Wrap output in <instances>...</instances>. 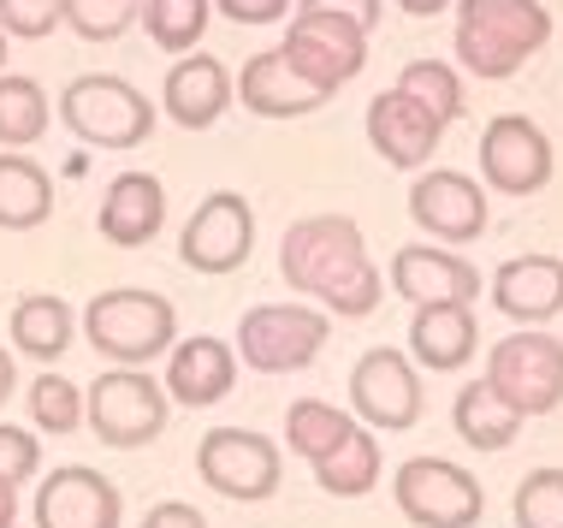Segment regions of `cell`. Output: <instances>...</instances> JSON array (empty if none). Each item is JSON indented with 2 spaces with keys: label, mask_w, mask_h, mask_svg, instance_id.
Here are the masks:
<instances>
[{
  "label": "cell",
  "mask_w": 563,
  "mask_h": 528,
  "mask_svg": "<svg viewBox=\"0 0 563 528\" xmlns=\"http://www.w3.org/2000/svg\"><path fill=\"white\" fill-rule=\"evenodd\" d=\"M279 274L291 292L321 297L332 315L356 321L368 315L379 297H386V279L368 262V244H362V226L344 215H309L285 232L279 244Z\"/></svg>",
  "instance_id": "obj_1"
},
{
  "label": "cell",
  "mask_w": 563,
  "mask_h": 528,
  "mask_svg": "<svg viewBox=\"0 0 563 528\" xmlns=\"http://www.w3.org/2000/svg\"><path fill=\"white\" fill-rule=\"evenodd\" d=\"M552 19L540 0H456V59L475 78H510L545 48Z\"/></svg>",
  "instance_id": "obj_2"
},
{
  "label": "cell",
  "mask_w": 563,
  "mask_h": 528,
  "mask_svg": "<svg viewBox=\"0 0 563 528\" xmlns=\"http://www.w3.org/2000/svg\"><path fill=\"white\" fill-rule=\"evenodd\" d=\"M84 333L101 356H113L119 369H143L161 351H173L178 315L161 292L143 285H119V292H96V304L84 309Z\"/></svg>",
  "instance_id": "obj_3"
},
{
  "label": "cell",
  "mask_w": 563,
  "mask_h": 528,
  "mask_svg": "<svg viewBox=\"0 0 563 528\" xmlns=\"http://www.w3.org/2000/svg\"><path fill=\"white\" fill-rule=\"evenodd\" d=\"M59 119H66V131L89 148H136V143H148V131H155L148 96L131 89L125 78H108V72L71 78L66 96H59Z\"/></svg>",
  "instance_id": "obj_4"
},
{
  "label": "cell",
  "mask_w": 563,
  "mask_h": 528,
  "mask_svg": "<svg viewBox=\"0 0 563 528\" xmlns=\"http://www.w3.org/2000/svg\"><path fill=\"white\" fill-rule=\"evenodd\" d=\"M84 421L101 446L136 451L148 440H161L166 428V386L143 369H113L84 392Z\"/></svg>",
  "instance_id": "obj_5"
},
{
  "label": "cell",
  "mask_w": 563,
  "mask_h": 528,
  "mask_svg": "<svg viewBox=\"0 0 563 528\" xmlns=\"http://www.w3.org/2000/svg\"><path fill=\"white\" fill-rule=\"evenodd\" d=\"M486 386L510 404L516 416H545L563 404V344L552 333H510L486 356Z\"/></svg>",
  "instance_id": "obj_6"
},
{
  "label": "cell",
  "mask_w": 563,
  "mask_h": 528,
  "mask_svg": "<svg viewBox=\"0 0 563 528\" xmlns=\"http://www.w3.org/2000/svg\"><path fill=\"white\" fill-rule=\"evenodd\" d=\"M279 59L291 66L297 84L314 89V96H332L339 84H350L362 72V59H368V30H356L350 19H332V12H297Z\"/></svg>",
  "instance_id": "obj_7"
},
{
  "label": "cell",
  "mask_w": 563,
  "mask_h": 528,
  "mask_svg": "<svg viewBox=\"0 0 563 528\" xmlns=\"http://www.w3.org/2000/svg\"><path fill=\"white\" fill-rule=\"evenodd\" d=\"M327 333H332V321L321 309L262 304L238 321V356L250 362L255 374H291V369H309V362L321 356Z\"/></svg>",
  "instance_id": "obj_8"
},
{
  "label": "cell",
  "mask_w": 563,
  "mask_h": 528,
  "mask_svg": "<svg viewBox=\"0 0 563 528\" xmlns=\"http://www.w3.org/2000/svg\"><path fill=\"white\" fill-rule=\"evenodd\" d=\"M391 493H398V510L416 528H475L486 505L481 481L445 458H409L391 481Z\"/></svg>",
  "instance_id": "obj_9"
},
{
  "label": "cell",
  "mask_w": 563,
  "mask_h": 528,
  "mask_svg": "<svg viewBox=\"0 0 563 528\" xmlns=\"http://www.w3.org/2000/svg\"><path fill=\"white\" fill-rule=\"evenodd\" d=\"M196 475L238 505L273 499L279 493V446L250 428H214L196 446Z\"/></svg>",
  "instance_id": "obj_10"
},
{
  "label": "cell",
  "mask_w": 563,
  "mask_h": 528,
  "mask_svg": "<svg viewBox=\"0 0 563 528\" xmlns=\"http://www.w3.org/2000/svg\"><path fill=\"white\" fill-rule=\"evenodd\" d=\"M250 250H255V215L238 190H214L185 220V238H178V255L196 274H232V267L250 262Z\"/></svg>",
  "instance_id": "obj_11"
},
{
  "label": "cell",
  "mask_w": 563,
  "mask_h": 528,
  "mask_svg": "<svg viewBox=\"0 0 563 528\" xmlns=\"http://www.w3.org/2000/svg\"><path fill=\"white\" fill-rule=\"evenodd\" d=\"M350 404H356V416L368 421L379 433H404L421 421V381H416V362L404 351H368L356 362V374H350Z\"/></svg>",
  "instance_id": "obj_12"
},
{
  "label": "cell",
  "mask_w": 563,
  "mask_h": 528,
  "mask_svg": "<svg viewBox=\"0 0 563 528\" xmlns=\"http://www.w3.org/2000/svg\"><path fill=\"white\" fill-rule=\"evenodd\" d=\"M481 173H486V185L505 196H534L552 178V143H545V131L534 119L498 113L481 131Z\"/></svg>",
  "instance_id": "obj_13"
},
{
  "label": "cell",
  "mask_w": 563,
  "mask_h": 528,
  "mask_svg": "<svg viewBox=\"0 0 563 528\" xmlns=\"http://www.w3.org/2000/svg\"><path fill=\"white\" fill-rule=\"evenodd\" d=\"M409 215H416L421 232H433L439 244H475L486 232V196L468 173H421L409 185Z\"/></svg>",
  "instance_id": "obj_14"
},
{
  "label": "cell",
  "mask_w": 563,
  "mask_h": 528,
  "mask_svg": "<svg viewBox=\"0 0 563 528\" xmlns=\"http://www.w3.org/2000/svg\"><path fill=\"white\" fill-rule=\"evenodd\" d=\"M119 487L84 463H66L36 487V528H119Z\"/></svg>",
  "instance_id": "obj_15"
},
{
  "label": "cell",
  "mask_w": 563,
  "mask_h": 528,
  "mask_svg": "<svg viewBox=\"0 0 563 528\" xmlns=\"http://www.w3.org/2000/svg\"><path fill=\"white\" fill-rule=\"evenodd\" d=\"M391 292L409 304H475L481 297V274L463 262L456 250H433V244H404L391 255Z\"/></svg>",
  "instance_id": "obj_16"
},
{
  "label": "cell",
  "mask_w": 563,
  "mask_h": 528,
  "mask_svg": "<svg viewBox=\"0 0 563 528\" xmlns=\"http://www.w3.org/2000/svg\"><path fill=\"white\" fill-rule=\"evenodd\" d=\"M439 131L445 125L421 101H409L404 89H386V96L368 101V143L379 148L386 167H421L439 148Z\"/></svg>",
  "instance_id": "obj_17"
},
{
  "label": "cell",
  "mask_w": 563,
  "mask_h": 528,
  "mask_svg": "<svg viewBox=\"0 0 563 528\" xmlns=\"http://www.w3.org/2000/svg\"><path fill=\"white\" fill-rule=\"evenodd\" d=\"M161 220H166V190L155 173H119L108 185V196H101V215H96L101 238L119 250L148 244L161 232Z\"/></svg>",
  "instance_id": "obj_18"
},
{
  "label": "cell",
  "mask_w": 563,
  "mask_h": 528,
  "mask_svg": "<svg viewBox=\"0 0 563 528\" xmlns=\"http://www.w3.org/2000/svg\"><path fill=\"white\" fill-rule=\"evenodd\" d=\"M161 101L185 131H208L225 108H232V78H225V66L214 54H185L173 72H166Z\"/></svg>",
  "instance_id": "obj_19"
},
{
  "label": "cell",
  "mask_w": 563,
  "mask_h": 528,
  "mask_svg": "<svg viewBox=\"0 0 563 528\" xmlns=\"http://www.w3.org/2000/svg\"><path fill=\"white\" fill-rule=\"evenodd\" d=\"M238 381V351L225 339H208L196 333L173 351L166 362V392H173L178 404H190V410H202V404H220L225 392Z\"/></svg>",
  "instance_id": "obj_20"
},
{
  "label": "cell",
  "mask_w": 563,
  "mask_h": 528,
  "mask_svg": "<svg viewBox=\"0 0 563 528\" xmlns=\"http://www.w3.org/2000/svg\"><path fill=\"white\" fill-rule=\"evenodd\" d=\"M475 344H481V327L468 304H421L416 321H409V356L433 374L463 369L475 356Z\"/></svg>",
  "instance_id": "obj_21"
},
{
  "label": "cell",
  "mask_w": 563,
  "mask_h": 528,
  "mask_svg": "<svg viewBox=\"0 0 563 528\" xmlns=\"http://www.w3.org/2000/svg\"><path fill=\"white\" fill-rule=\"evenodd\" d=\"M493 304L510 321H552L563 309V262L558 255H516L493 274Z\"/></svg>",
  "instance_id": "obj_22"
},
{
  "label": "cell",
  "mask_w": 563,
  "mask_h": 528,
  "mask_svg": "<svg viewBox=\"0 0 563 528\" xmlns=\"http://www.w3.org/2000/svg\"><path fill=\"white\" fill-rule=\"evenodd\" d=\"M238 96H243V108L262 113V119H302V113H314V108L327 101V96H314L309 84H297V78H291V66L279 59V48L255 54L250 66H243Z\"/></svg>",
  "instance_id": "obj_23"
},
{
  "label": "cell",
  "mask_w": 563,
  "mask_h": 528,
  "mask_svg": "<svg viewBox=\"0 0 563 528\" xmlns=\"http://www.w3.org/2000/svg\"><path fill=\"white\" fill-rule=\"evenodd\" d=\"M54 208V178L30 155H0V232H30Z\"/></svg>",
  "instance_id": "obj_24"
},
{
  "label": "cell",
  "mask_w": 563,
  "mask_h": 528,
  "mask_svg": "<svg viewBox=\"0 0 563 528\" xmlns=\"http://www.w3.org/2000/svg\"><path fill=\"white\" fill-rule=\"evenodd\" d=\"M451 421H456V433H463V446H475V451H505L516 433H522V416H516L486 381L456 392Z\"/></svg>",
  "instance_id": "obj_25"
},
{
  "label": "cell",
  "mask_w": 563,
  "mask_h": 528,
  "mask_svg": "<svg viewBox=\"0 0 563 528\" xmlns=\"http://www.w3.org/2000/svg\"><path fill=\"white\" fill-rule=\"evenodd\" d=\"M12 344H19L24 356H36V362H54L71 344V309L59 304L54 292L19 297V309H12Z\"/></svg>",
  "instance_id": "obj_26"
},
{
  "label": "cell",
  "mask_w": 563,
  "mask_h": 528,
  "mask_svg": "<svg viewBox=\"0 0 563 528\" xmlns=\"http://www.w3.org/2000/svg\"><path fill=\"white\" fill-rule=\"evenodd\" d=\"M314 481H321L327 493H339V499H362V493L379 481V446H374V433L350 428L339 446L314 458Z\"/></svg>",
  "instance_id": "obj_27"
},
{
  "label": "cell",
  "mask_w": 563,
  "mask_h": 528,
  "mask_svg": "<svg viewBox=\"0 0 563 528\" xmlns=\"http://www.w3.org/2000/svg\"><path fill=\"white\" fill-rule=\"evenodd\" d=\"M42 131H48V96H42V84L7 72V78H0V143L30 148Z\"/></svg>",
  "instance_id": "obj_28"
},
{
  "label": "cell",
  "mask_w": 563,
  "mask_h": 528,
  "mask_svg": "<svg viewBox=\"0 0 563 528\" xmlns=\"http://www.w3.org/2000/svg\"><path fill=\"white\" fill-rule=\"evenodd\" d=\"M208 12H214V0H143L148 42L161 54H190L208 30Z\"/></svg>",
  "instance_id": "obj_29"
},
{
  "label": "cell",
  "mask_w": 563,
  "mask_h": 528,
  "mask_svg": "<svg viewBox=\"0 0 563 528\" xmlns=\"http://www.w3.org/2000/svg\"><path fill=\"white\" fill-rule=\"evenodd\" d=\"M356 428V421H350L344 410H332L327 398H297L291 410H285V440H291V451L297 458H321V451H332L344 440V433Z\"/></svg>",
  "instance_id": "obj_30"
},
{
  "label": "cell",
  "mask_w": 563,
  "mask_h": 528,
  "mask_svg": "<svg viewBox=\"0 0 563 528\" xmlns=\"http://www.w3.org/2000/svg\"><path fill=\"white\" fill-rule=\"evenodd\" d=\"M398 89L409 101H421L439 125H451V119H463V84H456V72L445 66V59H409L404 66V78H398Z\"/></svg>",
  "instance_id": "obj_31"
},
{
  "label": "cell",
  "mask_w": 563,
  "mask_h": 528,
  "mask_svg": "<svg viewBox=\"0 0 563 528\" xmlns=\"http://www.w3.org/2000/svg\"><path fill=\"white\" fill-rule=\"evenodd\" d=\"M30 416H36L42 433H71L84 421V392L66 381V374H42L36 386H30Z\"/></svg>",
  "instance_id": "obj_32"
},
{
  "label": "cell",
  "mask_w": 563,
  "mask_h": 528,
  "mask_svg": "<svg viewBox=\"0 0 563 528\" xmlns=\"http://www.w3.org/2000/svg\"><path fill=\"white\" fill-rule=\"evenodd\" d=\"M516 528H563V470H534L516 487Z\"/></svg>",
  "instance_id": "obj_33"
},
{
  "label": "cell",
  "mask_w": 563,
  "mask_h": 528,
  "mask_svg": "<svg viewBox=\"0 0 563 528\" xmlns=\"http://www.w3.org/2000/svg\"><path fill=\"white\" fill-rule=\"evenodd\" d=\"M136 12H143V0H71L66 24L78 30L84 42H113L119 30L136 19Z\"/></svg>",
  "instance_id": "obj_34"
},
{
  "label": "cell",
  "mask_w": 563,
  "mask_h": 528,
  "mask_svg": "<svg viewBox=\"0 0 563 528\" xmlns=\"http://www.w3.org/2000/svg\"><path fill=\"white\" fill-rule=\"evenodd\" d=\"M66 7L71 0H0V30L36 42V36H48L54 24H66Z\"/></svg>",
  "instance_id": "obj_35"
},
{
  "label": "cell",
  "mask_w": 563,
  "mask_h": 528,
  "mask_svg": "<svg viewBox=\"0 0 563 528\" xmlns=\"http://www.w3.org/2000/svg\"><path fill=\"white\" fill-rule=\"evenodd\" d=\"M36 463H42L36 433L0 428V481H7V487H19V481H30V475H36Z\"/></svg>",
  "instance_id": "obj_36"
},
{
  "label": "cell",
  "mask_w": 563,
  "mask_h": 528,
  "mask_svg": "<svg viewBox=\"0 0 563 528\" xmlns=\"http://www.w3.org/2000/svg\"><path fill=\"white\" fill-rule=\"evenodd\" d=\"M297 12H332V19H350L356 30H374V19H379V0H302Z\"/></svg>",
  "instance_id": "obj_37"
},
{
  "label": "cell",
  "mask_w": 563,
  "mask_h": 528,
  "mask_svg": "<svg viewBox=\"0 0 563 528\" xmlns=\"http://www.w3.org/2000/svg\"><path fill=\"white\" fill-rule=\"evenodd\" d=\"M214 7L225 12V19H238V24H273V19H285L291 0H214Z\"/></svg>",
  "instance_id": "obj_38"
},
{
  "label": "cell",
  "mask_w": 563,
  "mask_h": 528,
  "mask_svg": "<svg viewBox=\"0 0 563 528\" xmlns=\"http://www.w3.org/2000/svg\"><path fill=\"white\" fill-rule=\"evenodd\" d=\"M143 528H208V517L196 505H178V499H166V505H155L143 517Z\"/></svg>",
  "instance_id": "obj_39"
},
{
  "label": "cell",
  "mask_w": 563,
  "mask_h": 528,
  "mask_svg": "<svg viewBox=\"0 0 563 528\" xmlns=\"http://www.w3.org/2000/svg\"><path fill=\"white\" fill-rule=\"evenodd\" d=\"M12 522H19V493L0 481V528H12Z\"/></svg>",
  "instance_id": "obj_40"
},
{
  "label": "cell",
  "mask_w": 563,
  "mask_h": 528,
  "mask_svg": "<svg viewBox=\"0 0 563 528\" xmlns=\"http://www.w3.org/2000/svg\"><path fill=\"white\" fill-rule=\"evenodd\" d=\"M398 7H404V12H416V19H433V12H439V7H451V0H398Z\"/></svg>",
  "instance_id": "obj_41"
},
{
  "label": "cell",
  "mask_w": 563,
  "mask_h": 528,
  "mask_svg": "<svg viewBox=\"0 0 563 528\" xmlns=\"http://www.w3.org/2000/svg\"><path fill=\"white\" fill-rule=\"evenodd\" d=\"M7 392H12V356L0 351V404H7Z\"/></svg>",
  "instance_id": "obj_42"
},
{
  "label": "cell",
  "mask_w": 563,
  "mask_h": 528,
  "mask_svg": "<svg viewBox=\"0 0 563 528\" xmlns=\"http://www.w3.org/2000/svg\"><path fill=\"white\" fill-rule=\"evenodd\" d=\"M0 59H7V30H0Z\"/></svg>",
  "instance_id": "obj_43"
}]
</instances>
